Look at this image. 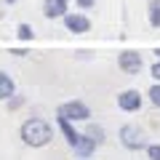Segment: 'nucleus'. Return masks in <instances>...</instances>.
I'll use <instances>...</instances> for the list:
<instances>
[{"instance_id":"f257e3e1","label":"nucleus","mask_w":160,"mask_h":160,"mask_svg":"<svg viewBox=\"0 0 160 160\" xmlns=\"http://www.w3.org/2000/svg\"><path fill=\"white\" fill-rule=\"evenodd\" d=\"M19 139H22L27 147L38 149V147H46L53 139V128H51V123H46L43 118H29V120H24L22 128H19Z\"/></svg>"},{"instance_id":"f03ea898","label":"nucleus","mask_w":160,"mask_h":160,"mask_svg":"<svg viewBox=\"0 0 160 160\" xmlns=\"http://www.w3.org/2000/svg\"><path fill=\"white\" fill-rule=\"evenodd\" d=\"M56 118H64V120H69V123H88V118H91V109H88V104H86V102L72 99V102L59 104Z\"/></svg>"},{"instance_id":"7ed1b4c3","label":"nucleus","mask_w":160,"mask_h":160,"mask_svg":"<svg viewBox=\"0 0 160 160\" xmlns=\"http://www.w3.org/2000/svg\"><path fill=\"white\" fill-rule=\"evenodd\" d=\"M120 144L131 152H139V149H147V142H144V133L139 131L136 126H123L120 128Z\"/></svg>"},{"instance_id":"20e7f679","label":"nucleus","mask_w":160,"mask_h":160,"mask_svg":"<svg viewBox=\"0 0 160 160\" xmlns=\"http://www.w3.org/2000/svg\"><path fill=\"white\" fill-rule=\"evenodd\" d=\"M62 22H64V29L72 32V35H86V32H91V19H88L86 13H80V11H69Z\"/></svg>"},{"instance_id":"39448f33","label":"nucleus","mask_w":160,"mask_h":160,"mask_svg":"<svg viewBox=\"0 0 160 160\" xmlns=\"http://www.w3.org/2000/svg\"><path fill=\"white\" fill-rule=\"evenodd\" d=\"M142 104H144V96L136 88H126V91L118 93V109H123V112H139Z\"/></svg>"},{"instance_id":"423d86ee","label":"nucleus","mask_w":160,"mask_h":160,"mask_svg":"<svg viewBox=\"0 0 160 160\" xmlns=\"http://www.w3.org/2000/svg\"><path fill=\"white\" fill-rule=\"evenodd\" d=\"M118 67L123 69L126 75H139V69L144 67L142 53L139 51H120L118 53Z\"/></svg>"},{"instance_id":"0eeeda50","label":"nucleus","mask_w":160,"mask_h":160,"mask_svg":"<svg viewBox=\"0 0 160 160\" xmlns=\"http://www.w3.org/2000/svg\"><path fill=\"white\" fill-rule=\"evenodd\" d=\"M69 13V0H43V16L46 19H64Z\"/></svg>"},{"instance_id":"6e6552de","label":"nucleus","mask_w":160,"mask_h":160,"mask_svg":"<svg viewBox=\"0 0 160 160\" xmlns=\"http://www.w3.org/2000/svg\"><path fill=\"white\" fill-rule=\"evenodd\" d=\"M96 147H99V144L93 142L86 131H83V133H80V139H78V144H75L72 149H75V155H78V158H91V155L96 152Z\"/></svg>"},{"instance_id":"1a4fd4ad","label":"nucleus","mask_w":160,"mask_h":160,"mask_svg":"<svg viewBox=\"0 0 160 160\" xmlns=\"http://www.w3.org/2000/svg\"><path fill=\"white\" fill-rule=\"evenodd\" d=\"M56 128L64 133V139H67L69 147H75V144H78L80 131H75V123H69V120H64V118H56Z\"/></svg>"},{"instance_id":"9d476101","label":"nucleus","mask_w":160,"mask_h":160,"mask_svg":"<svg viewBox=\"0 0 160 160\" xmlns=\"http://www.w3.org/2000/svg\"><path fill=\"white\" fill-rule=\"evenodd\" d=\"M13 93H16V83H13V78L6 72V69H0V102H8Z\"/></svg>"},{"instance_id":"9b49d317","label":"nucleus","mask_w":160,"mask_h":160,"mask_svg":"<svg viewBox=\"0 0 160 160\" xmlns=\"http://www.w3.org/2000/svg\"><path fill=\"white\" fill-rule=\"evenodd\" d=\"M86 133H88V136H91L93 142L99 144V147H102V144L107 142V133H104V128H102V126H93V123H91V126L86 128Z\"/></svg>"},{"instance_id":"f8f14e48","label":"nucleus","mask_w":160,"mask_h":160,"mask_svg":"<svg viewBox=\"0 0 160 160\" xmlns=\"http://www.w3.org/2000/svg\"><path fill=\"white\" fill-rule=\"evenodd\" d=\"M147 22H149V27L160 29V3H149V11H147Z\"/></svg>"},{"instance_id":"ddd939ff","label":"nucleus","mask_w":160,"mask_h":160,"mask_svg":"<svg viewBox=\"0 0 160 160\" xmlns=\"http://www.w3.org/2000/svg\"><path fill=\"white\" fill-rule=\"evenodd\" d=\"M16 38L22 40V43H32V38H35V29L29 27V24H19V27H16Z\"/></svg>"},{"instance_id":"4468645a","label":"nucleus","mask_w":160,"mask_h":160,"mask_svg":"<svg viewBox=\"0 0 160 160\" xmlns=\"http://www.w3.org/2000/svg\"><path fill=\"white\" fill-rule=\"evenodd\" d=\"M147 99H149V102H152L155 107L160 109V83H152V86H149V91H147Z\"/></svg>"},{"instance_id":"2eb2a0df","label":"nucleus","mask_w":160,"mask_h":160,"mask_svg":"<svg viewBox=\"0 0 160 160\" xmlns=\"http://www.w3.org/2000/svg\"><path fill=\"white\" fill-rule=\"evenodd\" d=\"M22 107H24V96H19V93H13V96L8 99V109L13 112V109H22Z\"/></svg>"},{"instance_id":"dca6fc26","label":"nucleus","mask_w":160,"mask_h":160,"mask_svg":"<svg viewBox=\"0 0 160 160\" xmlns=\"http://www.w3.org/2000/svg\"><path fill=\"white\" fill-rule=\"evenodd\" d=\"M144 152H147L149 160H160V144H147V149H144Z\"/></svg>"},{"instance_id":"f3484780","label":"nucleus","mask_w":160,"mask_h":160,"mask_svg":"<svg viewBox=\"0 0 160 160\" xmlns=\"http://www.w3.org/2000/svg\"><path fill=\"white\" fill-rule=\"evenodd\" d=\"M149 75H152V80H155V83H160V59L152 64V67H149Z\"/></svg>"},{"instance_id":"a211bd4d","label":"nucleus","mask_w":160,"mask_h":160,"mask_svg":"<svg viewBox=\"0 0 160 160\" xmlns=\"http://www.w3.org/2000/svg\"><path fill=\"white\" fill-rule=\"evenodd\" d=\"M75 3H78V8H83V11H88V8L96 6V0H75Z\"/></svg>"},{"instance_id":"6ab92c4d","label":"nucleus","mask_w":160,"mask_h":160,"mask_svg":"<svg viewBox=\"0 0 160 160\" xmlns=\"http://www.w3.org/2000/svg\"><path fill=\"white\" fill-rule=\"evenodd\" d=\"M16 3H19V0H6V6H16Z\"/></svg>"},{"instance_id":"aec40b11","label":"nucleus","mask_w":160,"mask_h":160,"mask_svg":"<svg viewBox=\"0 0 160 160\" xmlns=\"http://www.w3.org/2000/svg\"><path fill=\"white\" fill-rule=\"evenodd\" d=\"M149 3H160V0H149Z\"/></svg>"},{"instance_id":"412c9836","label":"nucleus","mask_w":160,"mask_h":160,"mask_svg":"<svg viewBox=\"0 0 160 160\" xmlns=\"http://www.w3.org/2000/svg\"><path fill=\"white\" fill-rule=\"evenodd\" d=\"M80 160H88V158H80Z\"/></svg>"}]
</instances>
